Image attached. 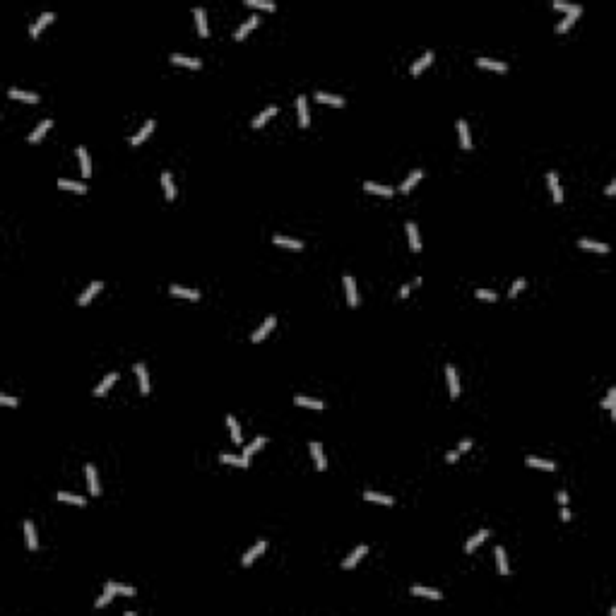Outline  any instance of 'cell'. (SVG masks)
Listing matches in <instances>:
<instances>
[{"mask_svg":"<svg viewBox=\"0 0 616 616\" xmlns=\"http://www.w3.org/2000/svg\"><path fill=\"white\" fill-rule=\"evenodd\" d=\"M51 125H53V123H51L49 118H46V121H41V123H39V125H37V128L32 130V135H29L27 140H29L32 145H37V142H41V140H44V135L49 133V128H51Z\"/></svg>","mask_w":616,"mask_h":616,"instance_id":"cb8c5ba5","label":"cell"},{"mask_svg":"<svg viewBox=\"0 0 616 616\" xmlns=\"http://www.w3.org/2000/svg\"><path fill=\"white\" fill-rule=\"evenodd\" d=\"M366 554H368V546H366V544H361V546H356V549H354V551H351V554L347 556L344 561H342V568H344V570H349V568H354V566H356V563H359V561H361V558H363V556H366Z\"/></svg>","mask_w":616,"mask_h":616,"instance_id":"277c9868","label":"cell"},{"mask_svg":"<svg viewBox=\"0 0 616 616\" xmlns=\"http://www.w3.org/2000/svg\"><path fill=\"white\" fill-rule=\"evenodd\" d=\"M614 402H616V390H614V387H611V390H609V395L604 397L602 407H604V409H611V417H614V419H616V404H614Z\"/></svg>","mask_w":616,"mask_h":616,"instance_id":"7dc6e473","label":"cell"},{"mask_svg":"<svg viewBox=\"0 0 616 616\" xmlns=\"http://www.w3.org/2000/svg\"><path fill=\"white\" fill-rule=\"evenodd\" d=\"M409 289H412L409 284H404V287L399 289V296H402V299H404V296H409Z\"/></svg>","mask_w":616,"mask_h":616,"instance_id":"680465c9","label":"cell"},{"mask_svg":"<svg viewBox=\"0 0 616 616\" xmlns=\"http://www.w3.org/2000/svg\"><path fill=\"white\" fill-rule=\"evenodd\" d=\"M296 111H299V125L301 128H308V123H311V113H308V99L303 97H296Z\"/></svg>","mask_w":616,"mask_h":616,"instance_id":"ba28073f","label":"cell"},{"mask_svg":"<svg viewBox=\"0 0 616 616\" xmlns=\"http://www.w3.org/2000/svg\"><path fill=\"white\" fill-rule=\"evenodd\" d=\"M525 284H527V282H525V279H522V277H520V279H515V282H513V287H510V291H508V296H510V299H515V296H518L520 291L525 289Z\"/></svg>","mask_w":616,"mask_h":616,"instance_id":"681fc988","label":"cell"},{"mask_svg":"<svg viewBox=\"0 0 616 616\" xmlns=\"http://www.w3.org/2000/svg\"><path fill=\"white\" fill-rule=\"evenodd\" d=\"M85 472H87V484H89V494L99 496L101 494V484H99V477H97V467L94 465H87Z\"/></svg>","mask_w":616,"mask_h":616,"instance_id":"7c38bea8","label":"cell"},{"mask_svg":"<svg viewBox=\"0 0 616 616\" xmlns=\"http://www.w3.org/2000/svg\"><path fill=\"white\" fill-rule=\"evenodd\" d=\"M308 450H311V455H313V462H315V467L318 470L323 472L327 467V460H325V453H323V446L318 443V441H313L311 446H308Z\"/></svg>","mask_w":616,"mask_h":616,"instance_id":"9a60e30c","label":"cell"},{"mask_svg":"<svg viewBox=\"0 0 616 616\" xmlns=\"http://www.w3.org/2000/svg\"><path fill=\"white\" fill-rule=\"evenodd\" d=\"M25 537H27V546H29L32 551H37L39 539H37V530H34V522H32V520H27L25 522Z\"/></svg>","mask_w":616,"mask_h":616,"instance_id":"4dcf8cb0","label":"cell"},{"mask_svg":"<svg viewBox=\"0 0 616 616\" xmlns=\"http://www.w3.org/2000/svg\"><path fill=\"white\" fill-rule=\"evenodd\" d=\"M246 5H248V8H263V10H270V13L277 8V5L270 3V0H246Z\"/></svg>","mask_w":616,"mask_h":616,"instance_id":"c3c4849f","label":"cell"},{"mask_svg":"<svg viewBox=\"0 0 616 616\" xmlns=\"http://www.w3.org/2000/svg\"><path fill=\"white\" fill-rule=\"evenodd\" d=\"M422 178H424V171H422V169H414V171L409 173V176L404 178V181L399 183V193H409L412 188H414L417 183L422 181Z\"/></svg>","mask_w":616,"mask_h":616,"instance_id":"44dd1931","label":"cell"},{"mask_svg":"<svg viewBox=\"0 0 616 616\" xmlns=\"http://www.w3.org/2000/svg\"><path fill=\"white\" fill-rule=\"evenodd\" d=\"M342 284H344V294H347V303H349V306H356V303H359V294H356V282H354V277H349V275H344V279H342Z\"/></svg>","mask_w":616,"mask_h":616,"instance_id":"8fae6325","label":"cell"},{"mask_svg":"<svg viewBox=\"0 0 616 616\" xmlns=\"http://www.w3.org/2000/svg\"><path fill=\"white\" fill-rule=\"evenodd\" d=\"M458 133H460V145H462V149H470L472 137H470V125H467V121H462V118L458 121Z\"/></svg>","mask_w":616,"mask_h":616,"instance_id":"d6a6232c","label":"cell"},{"mask_svg":"<svg viewBox=\"0 0 616 616\" xmlns=\"http://www.w3.org/2000/svg\"><path fill=\"white\" fill-rule=\"evenodd\" d=\"M56 498H58V501H63V503H70V506H80V508L87 506V501L82 498V496L65 494V491H58V494H56Z\"/></svg>","mask_w":616,"mask_h":616,"instance_id":"b9f144b4","label":"cell"},{"mask_svg":"<svg viewBox=\"0 0 616 616\" xmlns=\"http://www.w3.org/2000/svg\"><path fill=\"white\" fill-rule=\"evenodd\" d=\"M363 190H366V193H373V195H385V197H390V195L395 193L390 185H378V183H373V181L363 183Z\"/></svg>","mask_w":616,"mask_h":616,"instance_id":"836d02e7","label":"cell"},{"mask_svg":"<svg viewBox=\"0 0 616 616\" xmlns=\"http://www.w3.org/2000/svg\"><path fill=\"white\" fill-rule=\"evenodd\" d=\"M412 594L426 597V599H443V594H441L438 590H434V587H422V585H414V587H412Z\"/></svg>","mask_w":616,"mask_h":616,"instance_id":"f35d334b","label":"cell"},{"mask_svg":"<svg viewBox=\"0 0 616 616\" xmlns=\"http://www.w3.org/2000/svg\"><path fill=\"white\" fill-rule=\"evenodd\" d=\"M446 378H448V385H450V397L458 399L460 397V378L455 366H446Z\"/></svg>","mask_w":616,"mask_h":616,"instance_id":"30bf717a","label":"cell"},{"mask_svg":"<svg viewBox=\"0 0 616 616\" xmlns=\"http://www.w3.org/2000/svg\"><path fill=\"white\" fill-rule=\"evenodd\" d=\"M363 501H371V503H378V506H392V496H383V494H375V491H363Z\"/></svg>","mask_w":616,"mask_h":616,"instance_id":"74e56055","label":"cell"},{"mask_svg":"<svg viewBox=\"0 0 616 616\" xmlns=\"http://www.w3.org/2000/svg\"><path fill=\"white\" fill-rule=\"evenodd\" d=\"M470 448H472V438H465V441H460L458 450L460 453H465V450H470Z\"/></svg>","mask_w":616,"mask_h":616,"instance_id":"db71d44e","label":"cell"},{"mask_svg":"<svg viewBox=\"0 0 616 616\" xmlns=\"http://www.w3.org/2000/svg\"><path fill=\"white\" fill-rule=\"evenodd\" d=\"M556 501H558L561 506H566V503H568V494H566V491H556Z\"/></svg>","mask_w":616,"mask_h":616,"instance_id":"11a10c76","label":"cell"},{"mask_svg":"<svg viewBox=\"0 0 616 616\" xmlns=\"http://www.w3.org/2000/svg\"><path fill=\"white\" fill-rule=\"evenodd\" d=\"M294 404H299V407H308V409H323V407H325L320 399L301 397V395H296V397H294Z\"/></svg>","mask_w":616,"mask_h":616,"instance_id":"ee69618b","label":"cell"},{"mask_svg":"<svg viewBox=\"0 0 616 616\" xmlns=\"http://www.w3.org/2000/svg\"><path fill=\"white\" fill-rule=\"evenodd\" d=\"M313 97L318 99L320 104H330V106H337V109H339V106H344V99L337 97V94H327V92H315Z\"/></svg>","mask_w":616,"mask_h":616,"instance_id":"d590c367","label":"cell"},{"mask_svg":"<svg viewBox=\"0 0 616 616\" xmlns=\"http://www.w3.org/2000/svg\"><path fill=\"white\" fill-rule=\"evenodd\" d=\"M272 241H275V246L289 248V251H303V241H299V239H291V236H279V234H277Z\"/></svg>","mask_w":616,"mask_h":616,"instance_id":"7402d4cb","label":"cell"},{"mask_svg":"<svg viewBox=\"0 0 616 616\" xmlns=\"http://www.w3.org/2000/svg\"><path fill=\"white\" fill-rule=\"evenodd\" d=\"M477 65L484 70H494V73H508V63L503 61H491V58H477Z\"/></svg>","mask_w":616,"mask_h":616,"instance_id":"ac0fdd59","label":"cell"},{"mask_svg":"<svg viewBox=\"0 0 616 616\" xmlns=\"http://www.w3.org/2000/svg\"><path fill=\"white\" fill-rule=\"evenodd\" d=\"M258 22H260V17H255V15H251V17H248V20H246V22H243V25L239 27L236 32H234V39H236V41H243V39L248 37V34L253 32L255 27H258Z\"/></svg>","mask_w":616,"mask_h":616,"instance_id":"5b68a950","label":"cell"},{"mask_svg":"<svg viewBox=\"0 0 616 616\" xmlns=\"http://www.w3.org/2000/svg\"><path fill=\"white\" fill-rule=\"evenodd\" d=\"M546 181H549V188H551V195H554V202L561 205L563 202V190H561V183H558V173L556 171H549L546 173Z\"/></svg>","mask_w":616,"mask_h":616,"instance_id":"8992f818","label":"cell"},{"mask_svg":"<svg viewBox=\"0 0 616 616\" xmlns=\"http://www.w3.org/2000/svg\"><path fill=\"white\" fill-rule=\"evenodd\" d=\"M227 424H229V431H231V438H234V443H241L243 436H241V426H239V422L231 417V414H227Z\"/></svg>","mask_w":616,"mask_h":616,"instance_id":"bcb514c9","label":"cell"},{"mask_svg":"<svg viewBox=\"0 0 616 616\" xmlns=\"http://www.w3.org/2000/svg\"><path fill=\"white\" fill-rule=\"evenodd\" d=\"M169 61L173 63V65L193 68V70H200V68H202V61H200V58H190V56H183V53H171Z\"/></svg>","mask_w":616,"mask_h":616,"instance_id":"3957f363","label":"cell"},{"mask_svg":"<svg viewBox=\"0 0 616 616\" xmlns=\"http://www.w3.org/2000/svg\"><path fill=\"white\" fill-rule=\"evenodd\" d=\"M265 443H267V438H265V436H255L253 441H251V443H248V446L243 448V458H253L255 453H258V450H260V448L265 446Z\"/></svg>","mask_w":616,"mask_h":616,"instance_id":"e575fe53","label":"cell"},{"mask_svg":"<svg viewBox=\"0 0 616 616\" xmlns=\"http://www.w3.org/2000/svg\"><path fill=\"white\" fill-rule=\"evenodd\" d=\"M431 63H434V51H426L422 58H419V61L412 65V75H422L424 70H426V68L431 65Z\"/></svg>","mask_w":616,"mask_h":616,"instance_id":"f1b7e54d","label":"cell"},{"mask_svg":"<svg viewBox=\"0 0 616 616\" xmlns=\"http://www.w3.org/2000/svg\"><path fill=\"white\" fill-rule=\"evenodd\" d=\"M116 380H118V371H116V373H109L106 378H104V380H101V383H99L97 387H94V397H101V395H106L111 387H113V383H116Z\"/></svg>","mask_w":616,"mask_h":616,"instance_id":"484cf974","label":"cell"},{"mask_svg":"<svg viewBox=\"0 0 616 616\" xmlns=\"http://www.w3.org/2000/svg\"><path fill=\"white\" fill-rule=\"evenodd\" d=\"M404 229H407V236H409V248L417 253V251L422 248V241H419V229H417V224H414V222H407V224H404Z\"/></svg>","mask_w":616,"mask_h":616,"instance_id":"83f0119b","label":"cell"},{"mask_svg":"<svg viewBox=\"0 0 616 616\" xmlns=\"http://www.w3.org/2000/svg\"><path fill=\"white\" fill-rule=\"evenodd\" d=\"M489 534H491V530H486V527H484V530H479L474 537H470V539H467V544H465V551H467V554H472L479 544H484L486 539H489Z\"/></svg>","mask_w":616,"mask_h":616,"instance_id":"d6986e66","label":"cell"},{"mask_svg":"<svg viewBox=\"0 0 616 616\" xmlns=\"http://www.w3.org/2000/svg\"><path fill=\"white\" fill-rule=\"evenodd\" d=\"M133 371H135V375H137V383H140V392L147 395V392H149V373H147L145 363H135Z\"/></svg>","mask_w":616,"mask_h":616,"instance_id":"4fadbf2b","label":"cell"},{"mask_svg":"<svg viewBox=\"0 0 616 616\" xmlns=\"http://www.w3.org/2000/svg\"><path fill=\"white\" fill-rule=\"evenodd\" d=\"M0 404H5V407H20V399L10 397V395H0Z\"/></svg>","mask_w":616,"mask_h":616,"instance_id":"f5cc1de1","label":"cell"},{"mask_svg":"<svg viewBox=\"0 0 616 616\" xmlns=\"http://www.w3.org/2000/svg\"><path fill=\"white\" fill-rule=\"evenodd\" d=\"M161 185L166 190V200H176V185H173V178H171V171H161Z\"/></svg>","mask_w":616,"mask_h":616,"instance_id":"8d00e7d4","label":"cell"},{"mask_svg":"<svg viewBox=\"0 0 616 616\" xmlns=\"http://www.w3.org/2000/svg\"><path fill=\"white\" fill-rule=\"evenodd\" d=\"M460 455H462L460 450H450V453H448V455H446V462H455V460H458Z\"/></svg>","mask_w":616,"mask_h":616,"instance_id":"9f6ffc18","label":"cell"},{"mask_svg":"<svg viewBox=\"0 0 616 616\" xmlns=\"http://www.w3.org/2000/svg\"><path fill=\"white\" fill-rule=\"evenodd\" d=\"M561 520H563V522H568V520H570V510H568L566 506H563V510H561Z\"/></svg>","mask_w":616,"mask_h":616,"instance_id":"6f0895ef","label":"cell"},{"mask_svg":"<svg viewBox=\"0 0 616 616\" xmlns=\"http://www.w3.org/2000/svg\"><path fill=\"white\" fill-rule=\"evenodd\" d=\"M277 111H279L277 106H267V109H263L260 113H258V118H253V123H251V125H253L255 130H258V128H263L270 118H275V116H277Z\"/></svg>","mask_w":616,"mask_h":616,"instance_id":"603a6c76","label":"cell"},{"mask_svg":"<svg viewBox=\"0 0 616 616\" xmlns=\"http://www.w3.org/2000/svg\"><path fill=\"white\" fill-rule=\"evenodd\" d=\"M101 289H104V282H101V279L92 282V284H89V287H87V289L82 291L80 296H77V306H87V303L92 301V299H94V296H97V294H99Z\"/></svg>","mask_w":616,"mask_h":616,"instance_id":"7a4b0ae2","label":"cell"},{"mask_svg":"<svg viewBox=\"0 0 616 616\" xmlns=\"http://www.w3.org/2000/svg\"><path fill=\"white\" fill-rule=\"evenodd\" d=\"M614 190H616V183H609L606 185V195H614Z\"/></svg>","mask_w":616,"mask_h":616,"instance_id":"91938a15","label":"cell"},{"mask_svg":"<svg viewBox=\"0 0 616 616\" xmlns=\"http://www.w3.org/2000/svg\"><path fill=\"white\" fill-rule=\"evenodd\" d=\"M275 325H277V315H267L265 320H263V325H260L253 335H251V342H263V339H265L267 335L275 330Z\"/></svg>","mask_w":616,"mask_h":616,"instance_id":"6da1fadb","label":"cell"},{"mask_svg":"<svg viewBox=\"0 0 616 616\" xmlns=\"http://www.w3.org/2000/svg\"><path fill=\"white\" fill-rule=\"evenodd\" d=\"M193 17H195V25H197V32L202 34V37H207L210 34V27H207V15L202 8H195L193 10Z\"/></svg>","mask_w":616,"mask_h":616,"instance_id":"1f68e13d","label":"cell"},{"mask_svg":"<svg viewBox=\"0 0 616 616\" xmlns=\"http://www.w3.org/2000/svg\"><path fill=\"white\" fill-rule=\"evenodd\" d=\"M58 188H63V190H75V193H87V185L82 181H68V178H61V181H58Z\"/></svg>","mask_w":616,"mask_h":616,"instance_id":"7bdbcfd3","label":"cell"},{"mask_svg":"<svg viewBox=\"0 0 616 616\" xmlns=\"http://www.w3.org/2000/svg\"><path fill=\"white\" fill-rule=\"evenodd\" d=\"M265 546H267V542H265V539H258V542H255L253 546H251V549H248V551L243 554V561H241V563H243V566H251V563H253L255 558H258V556H260V554H263V551H265Z\"/></svg>","mask_w":616,"mask_h":616,"instance_id":"52a82bcc","label":"cell"},{"mask_svg":"<svg viewBox=\"0 0 616 616\" xmlns=\"http://www.w3.org/2000/svg\"><path fill=\"white\" fill-rule=\"evenodd\" d=\"M474 296H477V299H482V301H496V299H498L494 291H489V289H477V291H474Z\"/></svg>","mask_w":616,"mask_h":616,"instance_id":"f907efd6","label":"cell"},{"mask_svg":"<svg viewBox=\"0 0 616 616\" xmlns=\"http://www.w3.org/2000/svg\"><path fill=\"white\" fill-rule=\"evenodd\" d=\"M219 460L224 462V465H234V467H251V458H239V455H219Z\"/></svg>","mask_w":616,"mask_h":616,"instance_id":"ab89813d","label":"cell"},{"mask_svg":"<svg viewBox=\"0 0 616 616\" xmlns=\"http://www.w3.org/2000/svg\"><path fill=\"white\" fill-rule=\"evenodd\" d=\"M494 556H496V568H498V573H501V575H508V573H510V568H508L506 549H503V546H496Z\"/></svg>","mask_w":616,"mask_h":616,"instance_id":"4316f807","label":"cell"},{"mask_svg":"<svg viewBox=\"0 0 616 616\" xmlns=\"http://www.w3.org/2000/svg\"><path fill=\"white\" fill-rule=\"evenodd\" d=\"M578 17H580V15H566V17H563V20H561V22L556 25L554 32H556V34H566L568 29H570V27L578 22Z\"/></svg>","mask_w":616,"mask_h":616,"instance_id":"f6af8a7d","label":"cell"},{"mask_svg":"<svg viewBox=\"0 0 616 616\" xmlns=\"http://www.w3.org/2000/svg\"><path fill=\"white\" fill-rule=\"evenodd\" d=\"M77 159H80V171H82V176L89 178V176H92V161H89V154H87L85 145L77 147Z\"/></svg>","mask_w":616,"mask_h":616,"instance_id":"ffe728a7","label":"cell"},{"mask_svg":"<svg viewBox=\"0 0 616 616\" xmlns=\"http://www.w3.org/2000/svg\"><path fill=\"white\" fill-rule=\"evenodd\" d=\"M578 246L585 248V251H594V253H609V246L606 243H597V241H590V239H580Z\"/></svg>","mask_w":616,"mask_h":616,"instance_id":"60d3db41","label":"cell"},{"mask_svg":"<svg viewBox=\"0 0 616 616\" xmlns=\"http://www.w3.org/2000/svg\"><path fill=\"white\" fill-rule=\"evenodd\" d=\"M154 125H157V123H154V121H147L145 125H142V128H140V130H137V133H135L133 137H130V145H133V147L142 145V142H145L147 137H149V135L154 133Z\"/></svg>","mask_w":616,"mask_h":616,"instance_id":"9c48e42d","label":"cell"},{"mask_svg":"<svg viewBox=\"0 0 616 616\" xmlns=\"http://www.w3.org/2000/svg\"><path fill=\"white\" fill-rule=\"evenodd\" d=\"M169 291H171V296H181V299H190V301L200 299V291L197 289H188V287H181V284H171Z\"/></svg>","mask_w":616,"mask_h":616,"instance_id":"5bb4252c","label":"cell"},{"mask_svg":"<svg viewBox=\"0 0 616 616\" xmlns=\"http://www.w3.org/2000/svg\"><path fill=\"white\" fill-rule=\"evenodd\" d=\"M106 592L111 594H123V597H135V587L121 585V582H106Z\"/></svg>","mask_w":616,"mask_h":616,"instance_id":"f546056e","label":"cell"},{"mask_svg":"<svg viewBox=\"0 0 616 616\" xmlns=\"http://www.w3.org/2000/svg\"><path fill=\"white\" fill-rule=\"evenodd\" d=\"M111 599H113V594L104 590V594H101V597H99V599H97V604H94V606H97V609H104V606H106V604H109Z\"/></svg>","mask_w":616,"mask_h":616,"instance_id":"816d5d0a","label":"cell"},{"mask_svg":"<svg viewBox=\"0 0 616 616\" xmlns=\"http://www.w3.org/2000/svg\"><path fill=\"white\" fill-rule=\"evenodd\" d=\"M8 97L10 99H17V101H27V104H39V94H34V92H25V89H17V87H13L10 92H8Z\"/></svg>","mask_w":616,"mask_h":616,"instance_id":"e0dca14e","label":"cell"},{"mask_svg":"<svg viewBox=\"0 0 616 616\" xmlns=\"http://www.w3.org/2000/svg\"><path fill=\"white\" fill-rule=\"evenodd\" d=\"M53 17L56 15L53 13H44V15H39V20L34 22V25L29 27V34H32V39H39V34L44 32V27L49 25V22H53Z\"/></svg>","mask_w":616,"mask_h":616,"instance_id":"2e32d148","label":"cell"},{"mask_svg":"<svg viewBox=\"0 0 616 616\" xmlns=\"http://www.w3.org/2000/svg\"><path fill=\"white\" fill-rule=\"evenodd\" d=\"M525 465H527V467H537V470H546V472H554L556 470V462H551V460H542V458H534V455L525 458Z\"/></svg>","mask_w":616,"mask_h":616,"instance_id":"d4e9b609","label":"cell"}]
</instances>
